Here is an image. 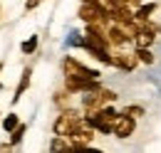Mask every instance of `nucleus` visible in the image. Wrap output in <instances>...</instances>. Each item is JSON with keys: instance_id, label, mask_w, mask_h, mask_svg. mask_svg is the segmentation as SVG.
Wrapping results in <instances>:
<instances>
[{"instance_id": "nucleus-1", "label": "nucleus", "mask_w": 161, "mask_h": 153, "mask_svg": "<svg viewBox=\"0 0 161 153\" xmlns=\"http://www.w3.org/2000/svg\"><path fill=\"white\" fill-rule=\"evenodd\" d=\"M62 69H64V76H72V79H87V82L99 79V72H97V69L84 67V64L77 62L75 57H64L62 59Z\"/></svg>"}, {"instance_id": "nucleus-2", "label": "nucleus", "mask_w": 161, "mask_h": 153, "mask_svg": "<svg viewBox=\"0 0 161 153\" xmlns=\"http://www.w3.org/2000/svg\"><path fill=\"white\" fill-rule=\"evenodd\" d=\"M134 116H129V114H124L121 111L117 119H114V136L117 138H129V136L134 134Z\"/></svg>"}, {"instance_id": "nucleus-3", "label": "nucleus", "mask_w": 161, "mask_h": 153, "mask_svg": "<svg viewBox=\"0 0 161 153\" xmlns=\"http://www.w3.org/2000/svg\"><path fill=\"white\" fill-rule=\"evenodd\" d=\"M30 76H32V69L30 67H25L22 69V76H20V84H18V89H15V96H13V101H20L22 94L27 92V87H30Z\"/></svg>"}, {"instance_id": "nucleus-4", "label": "nucleus", "mask_w": 161, "mask_h": 153, "mask_svg": "<svg viewBox=\"0 0 161 153\" xmlns=\"http://www.w3.org/2000/svg\"><path fill=\"white\" fill-rule=\"evenodd\" d=\"M154 10H156V5H154V3H144L139 10L134 13V20H139V22H146V20H149V15H151Z\"/></svg>"}, {"instance_id": "nucleus-5", "label": "nucleus", "mask_w": 161, "mask_h": 153, "mask_svg": "<svg viewBox=\"0 0 161 153\" xmlns=\"http://www.w3.org/2000/svg\"><path fill=\"white\" fill-rule=\"evenodd\" d=\"M136 59L129 57V55H114V67H121V69H134Z\"/></svg>"}, {"instance_id": "nucleus-6", "label": "nucleus", "mask_w": 161, "mask_h": 153, "mask_svg": "<svg viewBox=\"0 0 161 153\" xmlns=\"http://www.w3.org/2000/svg\"><path fill=\"white\" fill-rule=\"evenodd\" d=\"M37 42H40V37H37V35H32V37H27V40H25V42L20 45L22 55H32V52L37 50Z\"/></svg>"}, {"instance_id": "nucleus-7", "label": "nucleus", "mask_w": 161, "mask_h": 153, "mask_svg": "<svg viewBox=\"0 0 161 153\" xmlns=\"http://www.w3.org/2000/svg\"><path fill=\"white\" fill-rule=\"evenodd\" d=\"M18 126H20V119H18V114H8L5 119H3V129H5L8 134H10V131H15Z\"/></svg>"}, {"instance_id": "nucleus-8", "label": "nucleus", "mask_w": 161, "mask_h": 153, "mask_svg": "<svg viewBox=\"0 0 161 153\" xmlns=\"http://www.w3.org/2000/svg\"><path fill=\"white\" fill-rule=\"evenodd\" d=\"M25 131H27V126H25V124H20L15 131H10V143H13V146H18V143L22 141V136H25Z\"/></svg>"}, {"instance_id": "nucleus-9", "label": "nucleus", "mask_w": 161, "mask_h": 153, "mask_svg": "<svg viewBox=\"0 0 161 153\" xmlns=\"http://www.w3.org/2000/svg\"><path fill=\"white\" fill-rule=\"evenodd\" d=\"M136 57H139V62H144V64H151V62H154V55H151L146 47H136Z\"/></svg>"}, {"instance_id": "nucleus-10", "label": "nucleus", "mask_w": 161, "mask_h": 153, "mask_svg": "<svg viewBox=\"0 0 161 153\" xmlns=\"http://www.w3.org/2000/svg\"><path fill=\"white\" fill-rule=\"evenodd\" d=\"M124 114H129V116H134V119H139V116H144V109H141V106H126V109H124Z\"/></svg>"}, {"instance_id": "nucleus-11", "label": "nucleus", "mask_w": 161, "mask_h": 153, "mask_svg": "<svg viewBox=\"0 0 161 153\" xmlns=\"http://www.w3.org/2000/svg\"><path fill=\"white\" fill-rule=\"evenodd\" d=\"M40 3H42V0H27V3H25V10L30 13V10H35V8L40 5Z\"/></svg>"}, {"instance_id": "nucleus-12", "label": "nucleus", "mask_w": 161, "mask_h": 153, "mask_svg": "<svg viewBox=\"0 0 161 153\" xmlns=\"http://www.w3.org/2000/svg\"><path fill=\"white\" fill-rule=\"evenodd\" d=\"M13 148V143H0V151H10Z\"/></svg>"}, {"instance_id": "nucleus-13", "label": "nucleus", "mask_w": 161, "mask_h": 153, "mask_svg": "<svg viewBox=\"0 0 161 153\" xmlns=\"http://www.w3.org/2000/svg\"><path fill=\"white\" fill-rule=\"evenodd\" d=\"M84 3H97V0H84Z\"/></svg>"}, {"instance_id": "nucleus-14", "label": "nucleus", "mask_w": 161, "mask_h": 153, "mask_svg": "<svg viewBox=\"0 0 161 153\" xmlns=\"http://www.w3.org/2000/svg\"><path fill=\"white\" fill-rule=\"evenodd\" d=\"M0 72H3V62H0Z\"/></svg>"}]
</instances>
